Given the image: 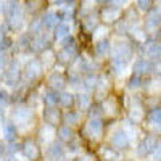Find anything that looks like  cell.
<instances>
[{"label": "cell", "instance_id": "6da1fadb", "mask_svg": "<svg viewBox=\"0 0 161 161\" xmlns=\"http://www.w3.org/2000/svg\"><path fill=\"white\" fill-rule=\"evenodd\" d=\"M130 142V136L126 132V129H118L111 136V143L116 148H126Z\"/></svg>", "mask_w": 161, "mask_h": 161}, {"label": "cell", "instance_id": "7a4b0ae2", "mask_svg": "<svg viewBox=\"0 0 161 161\" xmlns=\"http://www.w3.org/2000/svg\"><path fill=\"white\" fill-rule=\"evenodd\" d=\"M40 73H42V64L37 60H32L26 64V68H24V79L26 80H34L40 76Z\"/></svg>", "mask_w": 161, "mask_h": 161}, {"label": "cell", "instance_id": "3957f363", "mask_svg": "<svg viewBox=\"0 0 161 161\" xmlns=\"http://www.w3.org/2000/svg\"><path fill=\"white\" fill-rule=\"evenodd\" d=\"M102 130H103V124H102L100 118H90V121H89L87 126H86L87 136L92 137V139H97V137H100Z\"/></svg>", "mask_w": 161, "mask_h": 161}, {"label": "cell", "instance_id": "277c9868", "mask_svg": "<svg viewBox=\"0 0 161 161\" xmlns=\"http://www.w3.org/2000/svg\"><path fill=\"white\" fill-rule=\"evenodd\" d=\"M145 26H147V31H148V32L156 31L161 26V11L159 10H152L148 13V16H147Z\"/></svg>", "mask_w": 161, "mask_h": 161}, {"label": "cell", "instance_id": "5b68a950", "mask_svg": "<svg viewBox=\"0 0 161 161\" xmlns=\"http://www.w3.org/2000/svg\"><path fill=\"white\" fill-rule=\"evenodd\" d=\"M31 119H32V111L29 108H24V106L16 108V111L13 113V121H15L16 124H19V126L28 124Z\"/></svg>", "mask_w": 161, "mask_h": 161}, {"label": "cell", "instance_id": "8992f818", "mask_svg": "<svg viewBox=\"0 0 161 161\" xmlns=\"http://www.w3.org/2000/svg\"><path fill=\"white\" fill-rule=\"evenodd\" d=\"M19 77V63L15 61L10 64V68L7 69V74H3V82L8 86H13Z\"/></svg>", "mask_w": 161, "mask_h": 161}, {"label": "cell", "instance_id": "52a82bcc", "mask_svg": "<svg viewBox=\"0 0 161 161\" xmlns=\"http://www.w3.org/2000/svg\"><path fill=\"white\" fill-rule=\"evenodd\" d=\"M156 145H158V142H156V139H155V137H145V139H143V142L139 145L137 153H139L140 156L152 155V153H153V150L156 148Z\"/></svg>", "mask_w": 161, "mask_h": 161}, {"label": "cell", "instance_id": "ba28073f", "mask_svg": "<svg viewBox=\"0 0 161 161\" xmlns=\"http://www.w3.org/2000/svg\"><path fill=\"white\" fill-rule=\"evenodd\" d=\"M121 16V10L118 7H108L102 11V19L105 23H114Z\"/></svg>", "mask_w": 161, "mask_h": 161}, {"label": "cell", "instance_id": "9c48e42d", "mask_svg": "<svg viewBox=\"0 0 161 161\" xmlns=\"http://www.w3.org/2000/svg\"><path fill=\"white\" fill-rule=\"evenodd\" d=\"M42 23H44L45 29H57L58 24H60V16L57 15V13H53V11H48L42 18Z\"/></svg>", "mask_w": 161, "mask_h": 161}, {"label": "cell", "instance_id": "30bf717a", "mask_svg": "<svg viewBox=\"0 0 161 161\" xmlns=\"http://www.w3.org/2000/svg\"><path fill=\"white\" fill-rule=\"evenodd\" d=\"M47 153H48V156H50L52 159L60 161V159H63L64 148H63V145H61V143H58V142H53V143H50V147H48Z\"/></svg>", "mask_w": 161, "mask_h": 161}, {"label": "cell", "instance_id": "8fae6325", "mask_svg": "<svg viewBox=\"0 0 161 161\" xmlns=\"http://www.w3.org/2000/svg\"><path fill=\"white\" fill-rule=\"evenodd\" d=\"M47 44H48L47 34H39V36H36V37L31 40V48H32L34 52H42V50H45Z\"/></svg>", "mask_w": 161, "mask_h": 161}, {"label": "cell", "instance_id": "7c38bea8", "mask_svg": "<svg viewBox=\"0 0 161 161\" xmlns=\"http://www.w3.org/2000/svg\"><path fill=\"white\" fill-rule=\"evenodd\" d=\"M145 55H147V58H152V60L161 58V44L159 42H150V44H147Z\"/></svg>", "mask_w": 161, "mask_h": 161}, {"label": "cell", "instance_id": "4fadbf2b", "mask_svg": "<svg viewBox=\"0 0 161 161\" xmlns=\"http://www.w3.org/2000/svg\"><path fill=\"white\" fill-rule=\"evenodd\" d=\"M132 69H134V74H137V76H143V74H147V73H150L152 64H150V61H148V60H137L136 63H134Z\"/></svg>", "mask_w": 161, "mask_h": 161}, {"label": "cell", "instance_id": "5bb4252c", "mask_svg": "<svg viewBox=\"0 0 161 161\" xmlns=\"http://www.w3.org/2000/svg\"><path fill=\"white\" fill-rule=\"evenodd\" d=\"M111 55H113V58H124V60H127L130 57V47L127 44H119V45L113 47Z\"/></svg>", "mask_w": 161, "mask_h": 161}, {"label": "cell", "instance_id": "9a60e30c", "mask_svg": "<svg viewBox=\"0 0 161 161\" xmlns=\"http://www.w3.org/2000/svg\"><path fill=\"white\" fill-rule=\"evenodd\" d=\"M69 32H71V26L68 24V23H60L58 24V28L55 29V36H57V39L58 40H66L69 37Z\"/></svg>", "mask_w": 161, "mask_h": 161}, {"label": "cell", "instance_id": "2e32d148", "mask_svg": "<svg viewBox=\"0 0 161 161\" xmlns=\"http://www.w3.org/2000/svg\"><path fill=\"white\" fill-rule=\"evenodd\" d=\"M48 84L52 86L53 90H58V89H63L64 87V79L63 76L57 71V73H52L50 77H48Z\"/></svg>", "mask_w": 161, "mask_h": 161}, {"label": "cell", "instance_id": "e0dca14e", "mask_svg": "<svg viewBox=\"0 0 161 161\" xmlns=\"http://www.w3.org/2000/svg\"><path fill=\"white\" fill-rule=\"evenodd\" d=\"M2 136H3V139L7 142H13V140H15V137H16L15 126L10 124V123H3V126H2Z\"/></svg>", "mask_w": 161, "mask_h": 161}, {"label": "cell", "instance_id": "ac0fdd59", "mask_svg": "<svg viewBox=\"0 0 161 161\" xmlns=\"http://www.w3.org/2000/svg\"><path fill=\"white\" fill-rule=\"evenodd\" d=\"M23 153H24V156L28 158V159H36V158L39 156V150H37L36 143H32V142H26V143H24Z\"/></svg>", "mask_w": 161, "mask_h": 161}, {"label": "cell", "instance_id": "d6986e66", "mask_svg": "<svg viewBox=\"0 0 161 161\" xmlns=\"http://www.w3.org/2000/svg\"><path fill=\"white\" fill-rule=\"evenodd\" d=\"M44 102L48 105V106H55L57 103H60V95L53 90V89H50V90H45V93H44Z\"/></svg>", "mask_w": 161, "mask_h": 161}, {"label": "cell", "instance_id": "ffe728a7", "mask_svg": "<svg viewBox=\"0 0 161 161\" xmlns=\"http://www.w3.org/2000/svg\"><path fill=\"white\" fill-rule=\"evenodd\" d=\"M44 118H45V123H48V124H55V123H58V118H60V114H58V110H55L53 106H50V108H47L45 111H44Z\"/></svg>", "mask_w": 161, "mask_h": 161}, {"label": "cell", "instance_id": "44dd1931", "mask_svg": "<svg viewBox=\"0 0 161 161\" xmlns=\"http://www.w3.org/2000/svg\"><path fill=\"white\" fill-rule=\"evenodd\" d=\"M111 66H113V71L116 74H124L126 66H127V60H124V58H113L111 60Z\"/></svg>", "mask_w": 161, "mask_h": 161}, {"label": "cell", "instance_id": "7402d4cb", "mask_svg": "<svg viewBox=\"0 0 161 161\" xmlns=\"http://www.w3.org/2000/svg\"><path fill=\"white\" fill-rule=\"evenodd\" d=\"M108 52H110V42L106 39H102L95 44V53L98 57H105Z\"/></svg>", "mask_w": 161, "mask_h": 161}, {"label": "cell", "instance_id": "603a6c76", "mask_svg": "<svg viewBox=\"0 0 161 161\" xmlns=\"http://www.w3.org/2000/svg\"><path fill=\"white\" fill-rule=\"evenodd\" d=\"M82 86H84L86 90H93V89H97V87H98V77L93 76V74L86 76L84 80H82Z\"/></svg>", "mask_w": 161, "mask_h": 161}, {"label": "cell", "instance_id": "cb8c5ba5", "mask_svg": "<svg viewBox=\"0 0 161 161\" xmlns=\"http://www.w3.org/2000/svg\"><path fill=\"white\" fill-rule=\"evenodd\" d=\"M53 134H55V129H53V126L52 124H45L44 127H42V130H40V140L42 142H50L52 140V137H53Z\"/></svg>", "mask_w": 161, "mask_h": 161}, {"label": "cell", "instance_id": "d4e9b609", "mask_svg": "<svg viewBox=\"0 0 161 161\" xmlns=\"http://www.w3.org/2000/svg\"><path fill=\"white\" fill-rule=\"evenodd\" d=\"M82 26H84V29H86V31L97 29V16L93 15V13H90L89 16H86V18H84V21H82Z\"/></svg>", "mask_w": 161, "mask_h": 161}, {"label": "cell", "instance_id": "484cf974", "mask_svg": "<svg viewBox=\"0 0 161 161\" xmlns=\"http://www.w3.org/2000/svg\"><path fill=\"white\" fill-rule=\"evenodd\" d=\"M145 118V114H143V110L142 108H136V106H134V108L129 111V119L132 121V123H140V121Z\"/></svg>", "mask_w": 161, "mask_h": 161}, {"label": "cell", "instance_id": "4316f807", "mask_svg": "<svg viewBox=\"0 0 161 161\" xmlns=\"http://www.w3.org/2000/svg\"><path fill=\"white\" fill-rule=\"evenodd\" d=\"M148 119H150L152 126H161V108L152 110L150 114H148Z\"/></svg>", "mask_w": 161, "mask_h": 161}, {"label": "cell", "instance_id": "83f0119b", "mask_svg": "<svg viewBox=\"0 0 161 161\" xmlns=\"http://www.w3.org/2000/svg\"><path fill=\"white\" fill-rule=\"evenodd\" d=\"M58 137L63 140V142H69L73 139V130L68 127V126H63L58 129Z\"/></svg>", "mask_w": 161, "mask_h": 161}, {"label": "cell", "instance_id": "f1b7e54d", "mask_svg": "<svg viewBox=\"0 0 161 161\" xmlns=\"http://www.w3.org/2000/svg\"><path fill=\"white\" fill-rule=\"evenodd\" d=\"M77 106L80 110H87L90 106V97L87 93H79L77 95Z\"/></svg>", "mask_w": 161, "mask_h": 161}, {"label": "cell", "instance_id": "f546056e", "mask_svg": "<svg viewBox=\"0 0 161 161\" xmlns=\"http://www.w3.org/2000/svg\"><path fill=\"white\" fill-rule=\"evenodd\" d=\"M73 100H74V97L71 92H61L60 93V105L61 106H71Z\"/></svg>", "mask_w": 161, "mask_h": 161}, {"label": "cell", "instance_id": "4dcf8cb0", "mask_svg": "<svg viewBox=\"0 0 161 161\" xmlns=\"http://www.w3.org/2000/svg\"><path fill=\"white\" fill-rule=\"evenodd\" d=\"M53 61H55V55H53V52H50V50H44L42 63H44L45 68H50V66L53 64Z\"/></svg>", "mask_w": 161, "mask_h": 161}, {"label": "cell", "instance_id": "1f68e13d", "mask_svg": "<svg viewBox=\"0 0 161 161\" xmlns=\"http://www.w3.org/2000/svg\"><path fill=\"white\" fill-rule=\"evenodd\" d=\"M64 123L68 126H73V124H77L79 123V113L76 111H68L64 114Z\"/></svg>", "mask_w": 161, "mask_h": 161}, {"label": "cell", "instance_id": "d6a6232c", "mask_svg": "<svg viewBox=\"0 0 161 161\" xmlns=\"http://www.w3.org/2000/svg\"><path fill=\"white\" fill-rule=\"evenodd\" d=\"M102 155H103V158H105L106 161H118V159H119V153H116V152L111 150V148H103V150H102Z\"/></svg>", "mask_w": 161, "mask_h": 161}, {"label": "cell", "instance_id": "836d02e7", "mask_svg": "<svg viewBox=\"0 0 161 161\" xmlns=\"http://www.w3.org/2000/svg\"><path fill=\"white\" fill-rule=\"evenodd\" d=\"M103 108H105V113L106 114H114L116 113V103H114V100L113 98L111 100H106L103 103Z\"/></svg>", "mask_w": 161, "mask_h": 161}, {"label": "cell", "instance_id": "e575fe53", "mask_svg": "<svg viewBox=\"0 0 161 161\" xmlns=\"http://www.w3.org/2000/svg\"><path fill=\"white\" fill-rule=\"evenodd\" d=\"M44 29V23H42V19H37V21H34L32 24H31V32H34V34H40V31Z\"/></svg>", "mask_w": 161, "mask_h": 161}, {"label": "cell", "instance_id": "d590c367", "mask_svg": "<svg viewBox=\"0 0 161 161\" xmlns=\"http://www.w3.org/2000/svg\"><path fill=\"white\" fill-rule=\"evenodd\" d=\"M106 32H108V29H106L105 26H102V28H97V29H95V32H93V39H95L97 42H98V40H102V39L105 37V34H106Z\"/></svg>", "mask_w": 161, "mask_h": 161}, {"label": "cell", "instance_id": "8d00e7d4", "mask_svg": "<svg viewBox=\"0 0 161 161\" xmlns=\"http://www.w3.org/2000/svg\"><path fill=\"white\" fill-rule=\"evenodd\" d=\"M150 156H152V159H153V161H161V142H158L156 148L153 150V153H152Z\"/></svg>", "mask_w": 161, "mask_h": 161}, {"label": "cell", "instance_id": "74e56055", "mask_svg": "<svg viewBox=\"0 0 161 161\" xmlns=\"http://www.w3.org/2000/svg\"><path fill=\"white\" fill-rule=\"evenodd\" d=\"M150 5H152V0H137V7L142 11H147L150 8Z\"/></svg>", "mask_w": 161, "mask_h": 161}, {"label": "cell", "instance_id": "f35d334b", "mask_svg": "<svg viewBox=\"0 0 161 161\" xmlns=\"http://www.w3.org/2000/svg\"><path fill=\"white\" fill-rule=\"evenodd\" d=\"M140 80H142V79H140V76L134 74V76L130 77V80H129V86H130L132 89H134V87H139V86H140Z\"/></svg>", "mask_w": 161, "mask_h": 161}, {"label": "cell", "instance_id": "ab89813d", "mask_svg": "<svg viewBox=\"0 0 161 161\" xmlns=\"http://www.w3.org/2000/svg\"><path fill=\"white\" fill-rule=\"evenodd\" d=\"M148 89H150V92H159L161 90V80H153Z\"/></svg>", "mask_w": 161, "mask_h": 161}, {"label": "cell", "instance_id": "60d3db41", "mask_svg": "<svg viewBox=\"0 0 161 161\" xmlns=\"http://www.w3.org/2000/svg\"><path fill=\"white\" fill-rule=\"evenodd\" d=\"M10 47V39H5V36H2V52H5V48Z\"/></svg>", "mask_w": 161, "mask_h": 161}, {"label": "cell", "instance_id": "b9f144b4", "mask_svg": "<svg viewBox=\"0 0 161 161\" xmlns=\"http://www.w3.org/2000/svg\"><path fill=\"white\" fill-rule=\"evenodd\" d=\"M153 71L156 73V76H159V77H161V61H156V63H155Z\"/></svg>", "mask_w": 161, "mask_h": 161}, {"label": "cell", "instance_id": "7bdbcfd3", "mask_svg": "<svg viewBox=\"0 0 161 161\" xmlns=\"http://www.w3.org/2000/svg\"><path fill=\"white\" fill-rule=\"evenodd\" d=\"M0 100H2V110H5V105L8 103V98L5 95V92H2V98H0Z\"/></svg>", "mask_w": 161, "mask_h": 161}, {"label": "cell", "instance_id": "ee69618b", "mask_svg": "<svg viewBox=\"0 0 161 161\" xmlns=\"http://www.w3.org/2000/svg\"><path fill=\"white\" fill-rule=\"evenodd\" d=\"M113 3H114L116 7H123V5L127 3V0H113Z\"/></svg>", "mask_w": 161, "mask_h": 161}, {"label": "cell", "instance_id": "f6af8a7d", "mask_svg": "<svg viewBox=\"0 0 161 161\" xmlns=\"http://www.w3.org/2000/svg\"><path fill=\"white\" fill-rule=\"evenodd\" d=\"M77 161H92V158H90L89 155H84V156H80V158H77Z\"/></svg>", "mask_w": 161, "mask_h": 161}, {"label": "cell", "instance_id": "bcb514c9", "mask_svg": "<svg viewBox=\"0 0 161 161\" xmlns=\"http://www.w3.org/2000/svg\"><path fill=\"white\" fill-rule=\"evenodd\" d=\"M16 148H18L16 145H10V147H8V153H15V152H16Z\"/></svg>", "mask_w": 161, "mask_h": 161}, {"label": "cell", "instance_id": "7dc6e473", "mask_svg": "<svg viewBox=\"0 0 161 161\" xmlns=\"http://www.w3.org/2000/svg\"><path fill=\"white\" fill-rule=\"evenodd\" d=\"M95 2H97V3H106L108 0H95Z\"/></svg>", "mask_w": 161, "mask_h": 161}, {"label": "cell", "instance_id": "c3c4849f", "mask_svg": "<svg viewBox=\"0 0 161 161\" xmlns=\"http://www.w3.org/2000/svg\"><path fill=\"white\" fill-rule=\"evenodd\" d=\"M52 2H53V3H61L63 0H52Z\"/></svg>", "mask_w": 161, "mask_h": 161}, {"label": "cell", "instance_id": "681fc988", "mask_svg": "<svg viewBox=\"0 0 161 161\" xmlns=\"http://www.w3.org/2000/svg\"><path fill=\"white\" fill-rule=\"evenodd\" d=\"M8 161H18V159H16V158H10Z\"/></svg>", "mask_w": 161, "mask_h": 161}, {"label": "cell", "instance_id": "f907efd6", "mask_svg": "<svg viewBox=\"0 0 161 161\" xmlns=\"http://www.w3.org/2000/svg\"><path fill=\"white\" fill-rule=\"evenodd\" d=\"M66 2H68V3H73V2H74V0H66Z\"/></svg>", "mask_w": 161, "mask_h": 161}, {"label": "cell", "instance_id": "816d5d0a", "mask_svg": "<svg viewBox=\"0 0 161 161\" xmlns=\"http://www.w3.org/2000/svg\"><path fill=\"white\" fill-rule=\"evenodd\" d=\"M60 161H64V159H60Z\"/></svg>", "mask_w": 161, "mask_h": 161}]
</instances>
